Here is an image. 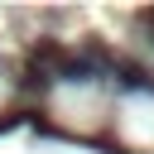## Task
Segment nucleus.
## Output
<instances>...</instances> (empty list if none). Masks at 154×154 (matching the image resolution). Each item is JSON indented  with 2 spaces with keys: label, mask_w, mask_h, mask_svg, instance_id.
I'll use <instances>...</instances> for the list:
<instances>
[{
  "label": "nucleus",
  "mask_w": 154,
  "mask_h": 154,
  "mask_svg": "<svg viewBox=\"0 0 154 154\" xmlns=\"http://www.w3.org/2000/svg\"><path fill=\"white\" fill-rule=\"evenodd\" d=\"M111 72H116V87H125V91H149V96H154V77H149L144 67H135V63H111Z\"/></svg>",
  "instance_id": "f257e3e1"
}]
</instances>
